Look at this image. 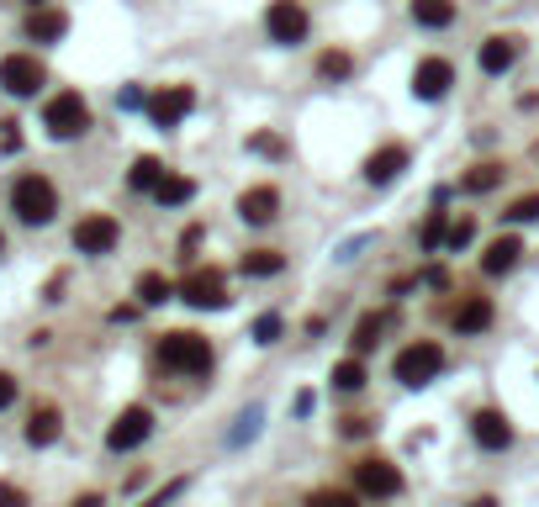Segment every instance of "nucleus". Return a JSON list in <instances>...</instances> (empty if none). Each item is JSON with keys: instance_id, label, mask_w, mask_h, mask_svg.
Returning <instances> with one entry per match:
<instances>
[{"instance_id": "f257e3e1", "label": "nucleus", "mask_w": 539, "mask_h": 507, "mask_svg": "<svg viewBox=\"0 0 539 507\" xmlns=\"http://www.w3.org/2000/svg\"><path fill=\"white\" fill-rule=\"evenodd\" d=\"M159 365L175 370V375H207L212 370V344L201 333H191V328L164 333L159 338Z\"/></svg>"}, {"instance_id": "f03ea898", "label": "nucleus", "mask_w": 539, "mask_h": 507, "mask_svg": "<svg viewBox=\"0 0 539 507\" xmlns=\"http://www.w3.org/2000/svg\"><path fill=\"white\" fill-rule=\"evenodd\" d=\"M11 212L27 222V228H43V222H53V212H59V191H53L48 175H22L11 185Z\"/></svg>"}, {"instance_id": "7ed1b4c3", "label": "nucleus", "mask_w": 539, "mask_h": 507, "mask_svg": "<svg viewBox=\"0 0 539 507\" xmlns=\"http://www.w3.org/2000/svg\"><path fill=\"white\" fill-rule=\"evenodd\" d=\"M397 381L402 386H429L434 375L444 370V349L434 344V338H418V344H407L402 354H397Z\"/></svg>"}, {"instance_id": "20e7f679", "label": "nucleus", "mask_w": 539, "mask_h": 507, "mask_svg": "<svg viewBox=\"0 0 539 507\" xmlns=\"http://www.w3.org/2000/svg\"><path fill=\"white\" fill-rule=\"evenodd\" d=\"M43 122H48L53 138H80L85 127H90V106L74 96V90H59V96L43 106Z\"/></svg>"}, {"instance_id": "39448f33", "label": "nucleus", "mask_w": 539, "mask_h": 507, "mask_svg": "<svg viewBox=\"0 0 539 507\" xmlns=\"http://www.w3.org/2000/svg\"><path fill=\"white\" fill-rule=\"evenodd\" d=\"M148 434H154V412L148 407H122L117 423L106 428V449L111 455H127V449H138Z\"/></svg>"}, {"instance_id": "423d86ee", "label": "nucleus", "mask_w": 539, "mask_h": 507, "mask_svg": "<svg viewBox=\"0 0 539 507\" xmlns=\"http://www.w3.org/2000/svg\"><path fill=\"white\" fill-rule=\"evenodd\" d=\"M180 296H185L191 307H201V312H222V307L233 302V296H228V280H222V270H191V275L180 280Z\"/></svg>"}, {"instance_id": "0eeeda50", "label": "nucleus", "mask_w": 539, "mask_h": 507, "mask_svg": "<svg viewBox=\"0 0 539 507\" xmlns=\"http://www.w3.org/2000/svg\"><path fill=\"white\" fill-rule=\"evenodd\" d=\"M48 80V69L32 59V53H11V59H0V90H11V96H37Z\"/></svg>"}, {"instance_id": "6e6552de", "label": "nucleus", "mask_w": 539, "mask_h": 507, "mask_svg": "<svg viewBox=\"0 0 539 507\" xmlns=\"http://www.w3.org/2000/svg\"><path fill=\"white\" fill-rule=\"evenodd\" d=\"M191 111H196V90L191 85H164L159 96H148V117H154V127H180Z\"/></svg>"}, {"instance_id": "1a4fd4ad", "label": "nucleus", "mask_w": 539, "mask_h": 507, "mask_svg": "<svg viewBox=\"0 0 539 507\" xmlns=\"http://www.w3.org/2000/svg\"><path fill=\"white\" fill-rule=\"evenodd\" d=\"M117 238H122V228H117V217H106V212L74 222V249H80V254H111V249H117Z\"/></svg>"}, {"instance_id": "9d476101", "label": "nucleus", "mask_w": 539, "mask_h": 507, "mask_svg": "<svg viewBox=\"0 0 539 507\" xmlns=\"http://www.w3.org/2000/svg\"><path fill=\"white\" fill-rule=\"evenodd\" d=\"M355 486H360L365 497H397V492H402V471H397L392 460L370 455V460L355 465Z\"/></svg>"}, {"instance_id": "9b49d317", "label": "nucleus", "mask_w": 539, "mask_h": 507, "mask_svg": "<svg viewBox=\"0 0 539 507\" xmlns=\"http://www.w3.org/2000/svg\"><path fill=\"white\" fill-rule=\"evenodd\" d=\"M265 27H270L275 43H302L312 22H307V11L296 6V0H275V6L265 11Z\"/></svg>"}, {"instance_id": "f8f14e48", "label": "nucleus", "mask_w": 539, "mask_h": 507, "mask_svg": "<svg viewBox=\"0 0 539 507\" xmlns=\"http://www.w3.org/2000/svg\"><path fill=\"white\" fill-rule=\"evenodd\" d=\"M450 85H455L450 59H423V64L413 69V96H418V101H439Z\"/></svg>"}, {"instance_id": "ddd939ff", "label": "nucleus", "mask_w": 539, "mask_h": 507, "mask_svg": "<svg viewBox=\"0 0 539 507\" xmlns=\"http://www.w3.org/2000/svg\"><path fill=\"white\" fill-rule=\"evenodd\" d=\"M275 212H281V191H275V185H254V191L238 196V217L254 222V228L275 222Z\"/></svg>"}, {"instance_id": "4468645a", "label": "nucleus", "mask_w": 539, "mask_h": 507, "mask_svg": "<svg viewBox=\"0 0 539 507\" xmlns=\"http://www.w3.org/2000/svg\"><path fill=\"white\" fill-rule=\"evenodd\" d=\"M471 434H476L481 449H508V444H513V423H508L497 407H481L476 418H471Z\"/></svg>"}, {"instance_id": "2eb2a0df", "label": "nucleus", "mask_w": 539, "mask_h": 507, "mask_svg": "<svg viewBox=\"0 0 539 507\" xmlns=\"http://www.w3.org/2000/svg\"><path fill=\"white\" fill-rule=\"evenodd\" d=\"M402 169H407V148L402 143H386V148H376V154L365 159V180L370 185H392Z\"/></svg>"}, {"instance_id": "dca6fc26", "label": "nucleus", "mask_w": 539, "mask_h": 507, "mask_svg": "<svg viewBox=\"0 0 539 507\" xmlns=\"http://www.w3.org/2000/svg\"><path fill=\"white\" fill-rule=\"evenodd\" d=\"M64 32H69V16L59 6H32L27 11V37L32 43H59Z\"/></svg>"}, {"instance_id": "f3484780", "label": "nucleus", "mask_w": 539, "mask_h": 507, "mask_svg": "<svg viewBox=\"0 0 539 507\" xmlns=\"http://www.w3.org/2000/svg\"><path fill=\"white\" fill-rule=\"evenodd\" d=\"M518 259H524V243H518L513 233H503V238L487 243V254H481V270H487V275H508V270H518Z\"/></svg>"}, {"instance_id": "a211bd4d", "label": "nucleus", "mask_w": 539, "mask_h": 507, "mask_svg": "<svg viewBox=\"0 0 539 507\" xmlns=\"http://www.w3.org/2000/svg\"><path fill=\"white\" fill-rule=\"evenodd\" d=\"M64 434V412L59 407H32V418H27V444H37V449H48L53 439Z\"/></svg>"}, {"instance_id": "6ab92c4d", "label": "nucleus", "mask_w": 539, "mask_h": 507, "mask_svg": "<svg viewBox=\"0 0 539 507\" xmlns=\"http://www.w3.org/2000/svg\"><path fill=\"white\" fill-rule=\"evenodd\" d=\"M518 64V37H487L481 43V69L487 74H508Z\"/></svg>"}, {"instance_id": "aec40b11", "label": "nucleus", "mask_w": 539, "mask_h": 507, "mask_svg": "<svg viewBox=\"0 0 539 507\" xmlns=\"http://www.w3.org/2000/svg\"><path fill=\"white\" fill-rule=\"evenodd\" d=\"M492 296H466V302L455 307V328L460 333H481V328H492Z\"/></svg>"}, {"instance_id": "412c9836", "label": "nucleus", "mask_w": 539, "mask_h": 507, "mask_svg": "<svg viewBox=\"0 0 539 507\" xmlns=\"http://www.w3.org/2000/svg\"><path fill=\"white\" fill-rule=\"evenodd\" d=\"M386 323H392V312H365L360 323H355V338H349V344H355V354H370L381 344V333H386Z\"/></svg>"}, {"instance_id": "4be33fe9", "label": "nucleus", "mask_w": 539, "mask_h": 507, "mask_svg": "<svg viewBox=\"0 0 539 507\" xmlns=\"http://www.w3.org/2000/svg\"><path fill=\"white\" fill-rule=\"evenodd\" d=\"M175 296V286L164 280L159 270H148V275H138V307H164Z\"/></svg>"}, {"instance_id": "5701e85b", "label": "nucleus", "mask_w": 539, "mask_h": 507, "mask_svg": "<svg viewBox=\"0 0 539 507\" xmlns=\"http://www.w3.org/2000/svg\"><path fill=\"white\" fill-rule=\"evenodd\" d=\"M503 185V164H476L466 180H460V191L466 196H487V191H497Z\"/></svg>"}, {"instance_id": "b1692460", "label": "nucleus", "mask_w": 539, "mask_h": 507, "mask_svg": "<svg viewBox=\"0 0 539 507\" xmlns=\"http://www.w3.org/2000/svg\"><path fill=\"white\" fill-rule=\"evenodd\" d=\"M413 22L418 27H450L455 6H450V0H413Z\"/></svg>"}, {"instance_id": "393cba45", "label": "nucleus", "mask_w": 539, "mask_h": 507, "mask_svg": "<svg viewBox=\"0 0 539 507\" xmlns=\"http://www.w3.org/2000/svg\"><path fill=\"white\" fill-rule=\"evenodd\" d=\"M154 196H159V206H185L196 196V180H185V175H164L159 185H154Z\"/></svg>"}, {"instance_id": "a878e982", "label": "nucleus", "mask_w": 539, "mask_h": 507, "mask_svg": "<svg viewBox=\"0 0 539 507\" xmlns=\"http://www.w3.org/2000/svg\"><path fill=\"white\" fill-rule=\"evenodd\" d=\"M286 270V254H275V249H249L244 254V275H281Z\"/></svg>"}, {"instance_id": "bb28decb", "label": "nucleus", "mask_w": 539, "mask_h": 507, "mask_svg": "<svg viewBox=\"0 0 539 507\" xmlns=\"http://www.w3.org/2000/svg\"><path fill=\"white\" fill-rule=\"evenodd\" d=\"M159 180H164V164H159V159H148V154L133 164V175H127V185H133V191H154Z\"/></svg>"}, {"instance_id": "cd10ccee", "label": "nucleus", "mask_w": 539, "mask_h": 507, "mask_svg": "<svg viewBox=\"0 0 539 507\" xmlns=\"http://www.w3.org/2000/svg\"><path fill=\"white\" fill-rule=\"evenodd\" d=\"M444 233H450V217H444V212H429V217H423V233H418V243H423V249H444Z\"/></svg>"}, {"instance_id": "c85d7f7f", "label": "nucleus", "mask_w": 539, "mask_h": 507, "mask_svg": "<svg viewBox=\"0 0 539 507\" xmlns=\"http://www.w3.org/2000/svg\"><path fill=\"white\" fill-rule=\"evenodd\" d=\"M333 386H339V391H360L365 386V365L360 360H339V365H333Z\"/></svg>"}, {"instance_id": "c756f323", "label": "nucleus", "mask_w": 539, "mask_h": 507, "mask_svg": "<svg viewBox=\"0 0 539 507\" xmlns=\"http://www.w3.org/2000/svg\"><path fill=\"white\" fill-rule=\"evenodd\" d=\"M349 69H355V59H349V53H323V59H318V74H323V80H349Z\"/></svg>"}, {"instance_id": "7c9ffc66", "label": "nucleus", "mask_w": 539, "mask_h": 507, "mask_svg": "<svg viewBox=\"0 0 539 507\" xmlns=\"http://www.w3.org/2000/svg\"><path fill=\"white\" fill-rule=\"evenodd\" d=\"M471 238H476V222H471V217H455V222H450V233H444V249H455V254H460Z\"/></svg>"}, {"instance_id": "2f4dec72", "label": "nucleus", "mask_w": 539, "mask_h": 507, "mask_svg": "<svg viewBox=\"0 0 539 507\" xmlns=\"http://www.w3.org/2000/svg\"><path fill=\"white\" fill-rule=\"evenodd\" d=\"M534 217H539V196H518L503 212V222H534Z\"/></svg>"}, {"instance_id": "473e14b6", "label": "nucleus", "mask_w": 539, "mask_h": 507, "mask_svg": "<svg viewBox=\"0 0 539 507\" xmlns=\"http://www.w3.org/2000/svg\"><path fill=\"white\" fill-rule=\"evenodd\" d=\"M259 418H265V412H259V407H249V412H238V428H233V444H244V439H254V434H259Z\"/></svg>"}, {"instance_id": "72a5a7b5", "label": "nucleus", "mask_w": 539, "mask_h": 507, "mask_svg": "<svg viewBox=\"0 0 539 507\" xmlns=\"http://www.w3.org/2000/svg\"><path fill=\"white\" fill-rule=\"evenodd\" d=\"M275 338H281V317L265 312V317L254 323V344H275Z\"/></svg>"}, {"instance_id": "f704fd0d", "label": "nucleus", "mask_w": 539, "mask_h": 507, "mask_svg": "<svg viewBox=\"0 0 539 507\" xmlns=\"http://www.w3.org/2000/svg\"><path fill=\"white\" fill-rule=\"evenodd\" d=\"M249 148H254V154H270V159H281V154H286V143L275 138V133H259V138H249Z\"/></svg>"}, {"instance_id": "c9c22d12", "label": "nucleus", "mask_w": 539, "mask_h": 507, "mask_svg": "<svg viewBox=\"0 0 539 507\" xmlns=\"http://www.w3.org/2000/svg\"><path fill=\"white\" fill-rule=\"evenodd\" d=\"M307 507H355V497H349V492H312Z\"/></svg>"}, {"instance_id": "e433bc0d", "label": "nucleus", "mask_w": 539, "mask_h": 507, "mask_svg": "<svg viewBox=\"0 0 539 507\" xmlns=\"http://www.w3.org/2000/svg\"><path fill=\"white\" fill-rule=\"evenodd\" d=\"M0 507H27V492L11 486V481H0Z\"/></svg>"}, {"instance_id": "4c0bfd02", "label": "nucleus", "mask_w": 539, "mask_h": 507, "mask_svg": "<svg viewBox=\"0 0 539 507\" xmlns=\"http://www.w3.org/2000/svg\"><path fill=\"white\" fill-rule=\"evenodd\" d=\"M16 402V375H6V370H0V412H6Z\"/></svg>"}, {"instance_id": "58836bf2", "label": "nucleus", "mask_w": 539, "mask_h": 507, "mask_svg": "<svg viewBox=\"0 0 539 507\" xmlns=\"http://www.w3.org/2000/svg\"><path fill=\"white\" fill-rule=\"evenodd\" d=\"M117 106H122V111H138V106H148V101H143V90H138V85H127L122 96H117Z\"/></svg>"}, {"instance_id": "ea45409f", "label": "nucleus", "mask_w": 539, "mask_h": 507, "mask_svg": "<svg viewBox=\"0 0 539 507\" xmlns=\"http://www.w3.org/2000/svg\"><path fill=\"white\" fill-rule=\"evenodd\" d=\"M344 434H349V439H360V434H370V418H344Z\"/></svg>"}, {"instance_id": "a19ab883", "label": "nucleus", "mask_w": 539, "mask_h": 507, "mask_svg": "<svg viewBox=\"0 0 539 507\" xmlns=\"http://www.w3.org/2000/svg\"><path fill=\"white\" fill-rule=\"evenodd\" d=\"M69 507H106V502H101V497H96V492H85V497H74V502H69Z\"/></svg>"}, {"instance_id": "79ce46f5", "label": "nucleus", "mask_w": 539, "mask_h": 507, "mask_svg": "<svg viewBox=\"0 0 539 507\" xmlns=\"http://www.w3.org/2000/svg\"><path fill=\"white\" fill-rule=\"evenodd\" d=\"M471 507H497V502H492V497H476V502H471Z\"/></svg>"}, {"instance_id": "37998d69", "label": "nucleus", "mask_w": 539, "mask_h": 507, "mask_svg": "<svg viewBox=\"0 0 539 507\" xmlns=\"http://www.w3.org/2000/svg\"><path fill=\"white\" fill-rule=\"evenodd\" d=\"M0 249H6V238H0Z\"/></svg>"}, {"instance_id": "c03bdc74", "label": "nucleus", "mask_w": 539, "mask_h": 507, "mask_svg": "<svg viewBox=\"0 0 539 507\" xmlns=\"http://www.w3.org/2000/svg\"><path fill=\"white\" fill-rule=\"evenodd\" d=\"M32 6H43V0H32Z\"/></svg>"}]
</instances>
